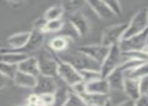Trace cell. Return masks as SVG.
Wrapping results in <instances>:
<instances>
[{"mask_svg":"<svg viewBox=\"0 0 148 106\" xmlns=\"http://www.w3.org/2000/svg\"><path fill=\"white\" fill-rule=\"evenodd\" d=\"M124 72L120 67L114 69L109 75L106 77L109 84L110 90H123V84H124Z\"/></svg>","mask_w":148,"mask_h":106,"instance_id":"cell-14","label":"cell"},{"mask_svg":"<svg viewBox=\"0 0 148 106\" xmlns=\"http://www.w3.org/2000/svg\"><path fill=\"white\" fill-rule=\"evenodd\" d=\"M127 26H128V23H120L107 27L102 34L101 44L108 47L114 44H118L124 36Z\"/></svg>","mask_w":148,"mask_h":106,"instance_id":"cell-6","label":"cell"},{"mask_svg":"<svg viewBox=\"0 0 148 106\" xmlns=\"http://www.w3.org/2000/svg\"><path fill=\"white\" fill-rule=\"evenodd\" d=\"M7 83H8V78H6L2 74H0V90L5 88L7 86Z\"/></svg>","mask_w":148,"mask_h":106,"instance_id":"cell-34","label":"cell"},{"mask_svg":"<svg viewBox=\"0 0 148 106\" xmlns=\"http://www.w3.org/2000/svg\"><path fill=\"white\" fill-rule=\"evenodd\" d=\"M110 9L113 11L115 16H121L122 15V7L119 0H102Z\"/></svg>","mask_w":148,"mask_h":106,"instance_id":"cell-30","label":"cell"},{"mask_svg":"<svg viewBox=\"0 0 148 106\" xmlns=\"http://www.w3.org/2000/svg\"><path fill=\"white\" fill-rule=\"evenodd\" d=\"M59 85L56 80V77L38 74L36 76V83L33 87L35 94H47V93H55Z\"/></svg>","mask_w":148,"mask_h":106,"instance_id":"cell-9","label":"cell"},{"mask_svg":"<svg viewBox=\"0 0 148 106\" xmlns=\"http://www.w3.org/2000/svg\"><path fill=\"white\" fill-rule=\"evenodd\" d=\"M62 14H64V10L62 9L60 6H51V7H49V9L45 11L43 18H45L47 21L56 20V19L62 18Z\"/></svg>","mask_w":148,"mask_h":106,"instance_id":"cell-27","label":"cell"},{"mask_svg":"<svg viewBox=\"0 0 148 106\" xmlns=\"http://www.w3.org/2000/svg\"><path fill=\"white\" fill-rule=\"evenodd\" d=\"M143 51H144V52L146 53V54H148V44L146 45V46L144 47V49H143Z\"/></svg>","mask_w":148,"mask_h":106,"instance_id":"cell-38","label":"cell"},{"mask_svg":"<svg viewBox=\"0 0 148 106\" xmlns=\"http://www.w3.org/2000/svg\"><path fill=\"white\" fill-rule=\"evenodd\" d=\"M147 28H148L147 7H143L140 10H138L136 12V14L131 18L122 39L128 38V37H131L133 35L141 33L142 31H144Z\"/></svg>","mask_w":148,"mask_h":106,"instance_id":"cell-4","label":"cell"},{"mask_svg":"<svg viewBox=\"0 0 148 106\" xmlns=\"http://www.w3.org/2000/svg\"><path fill=\"white\" fill-rule=\"evenodd\" d=\"M13 82L15 83L17 86L24 87V88H32L35 86L36 83V76L30 75V74H26L24 72H21L17 70L13 77Z\"/></svg>","mask_w":148,"mask_h":106,"instance_id":"cell-18","label":"cell"},{"mask_svg":"<svg viewBox=\"0 0 148 106\" xmlns=\"http://www.w3.org/2000/svg\"><path fill=\"white\" fill-rule=\"evenodd\" d=\"M123 91L127 94L129 99L136 100L140 96V89H139V81L134 78H124V84H123Z\"/></svg>","mask_w":148,"mask_h":106,"instance_id":"cell-16","label":"cell"},{"mask_svg":"<svg viewBox=\"0 0 148 106\" xmlns=\"http://www.w3.org/2000/svg\"><path fill=\"white\" fill-rule=\"evenodd\" d=\"M59 65H58V76L62 78L66 82V84L69 87L73 86L76 83L80 82L82 80V77L80 75V72L77 69H75L72 65L64 61H60L58 59Z\"/></svg>","mask_w":148,"mask_h":106,"instance_id":"cell-7","label":"cell"},{"mask_svg":"<svg viewBox=\"0 0 148 106\" xmlns=\"http://www.w3.org/2000/svg\"><path fill=\"white\" fill-rule=\"evenodd\" d=\"M39 100L40 104L43 106H51L53 101V93H47V94L39 95Z\"/></svg>","mask_w":148,"mask_h":106,"instance_id":"cell-31","label":"cell"},{"mask_svg":"<svg viewBox=\"0 0 148 106\" xmlns=\"http://www.w3.org/2000/svg\"><path fill=\"white\" fill-rule=\"evenodd\" d=\"M37 63H38L39 74L51 76V77H57L58 76V58L53 55L51 50L43 48L39 51L38 56L36 57Z\"/></svg>","mask_w":148,"mask_h":106,"instance_id":"cell-2","label":"cell"},{"mask_svg":"<svg viewBox=\"0 0 148 106\" xmlns=\"http://www.w3.org/2000/svg\"><path fill=\"white\" fill-rule=\"evenodd\" d=\"M7 1L12 2V3H22V2H24L25 0H7Z\"/></svg>","mask_w":148,"mask_h":106,"instance_id":"cell-36","label":"cell"},{"mask_svg":"<svg viewBox=\"0 0 148 106\" xmlns=\"http://www.w3.org/2000/svg\"><path fill=\"white\" fill-rule=\"evenodd\" d=\"M147 17H148V7H147Z\"/></svg>","mask_w":148,"mask_h":106,"instance_id":"cell-41","label":"cell"},{"mask_svg":"<svg viewBox=\"0 0 148 106\" xmlns=\"http://www.w3.org/2000/svg\"><path fill=\"white\" fill-rule=\"evenodd\" d=\"M16 72H17V65L0 61V74L8 79H13Z\"/></svg>","mask_w":148,"mask_h":106,"instance_id":"cell-24","label":"cell"},{"mask_svg":"<svg viewBox=\"0 0 148 106\" xmlns=\"http://www.w3.org/2000/svg\"><path fill=\"white\" fill-rule=\"evenodd\" d=\"M110 47L105 46L102 44H94V45H83L78 48L79 51L85 53L88 55L90 58L95 60L99 64H102L104 59L106 58L108 52H109Z\"/></svg>","mask_w":148,"mask_h":106,"instance_id":"cell-10","label":"cell"},{"mask_svg":"<svg viewBox=\"0 0 148 106\" xmlns=\"http://www.w3.org/2000/svg\"><path fill=\"white\" fill-rule=\"evenodd\" d=\"M135 101V106H148V94H141Z\"/></svg>","mask_w":148,"mask_h":106,"instance_id":"cell-33","label":"cell"},{"mask_svg":"<svg viewBox=\"0 0 148 106\" xmlns=\"http://www.w3.org/2000/svg\"><path fill=\"white\" fill-rule=\"evenodd\" d=\"M43 42H45V33H42L40 30H37V29H33L32 31H30L29 38H28L27 42L25 43V45L20 49L14 51L24 53L26 55L30 56L31 53H34L36 51L40 50L43 45Z\"/></svg>","mask_w":148,"mask_h":106,"instance_id":"cell-8","label":"cell"},{"mask_svg":"<svg viewBox=\"0 0 148 106\" xmlns=\"http://www.w3.org/2000/svg\"><path fill=\"white\" fill-rule=\"evenodd\" d=\"M17 70L24 72L26 74L37 76L39 74V69L36 57H34V56H27L23 61H21L17 65Z\"/></svg>","mask_w":148,"mask_h":106,"instance_id":"cell-15","label":"cell"},{"mask_svg":"<svg viewBox=\"0 0 148 106\" xmlns=\"http://www.w3.org/2000/svg\"><path fill=\"white\" fill-rule=\"evenodd\" d=\"M70 23L79 36H86L90 32V23L86 16L81 12L71 14Z\"/></svg>","mask_w":148,"mask_h":106,"instance_id":"cell-11","label":"cell"},{"mask_svg":"<svg viewBox=\"0 0 148 106\" xmlns=\"http://www.w3.org/2000/svg\"><path fill=\"white\" fill-rule=\"evenodd\" d=\"M71 41L72 39L69 36H56L49 40V46L51 50L55 53H60L64 50H68Z\"/></svg>","mask_w":148,"mask_h":106,"instance_id":"cell-19","label":"cell"},{"mask_svg":"<svg viewBox=\"0 0 148 106\" xmlns=\"http://www.w3.org/2000/svg\"><path fill=\"white\" fill-rule=\"evenodd\" d=\"M117 106H135V101L132 100V99H127V100L121 102Z\"/></svg>","mask_w":148,"mask_h":106,"instance_id":"cell-35","label":"cell"},{"mask_svg":"<svg viewBox=\"0 0 148 106\" xmlns=\"http://www.w3.org/2000/svg\"><path fill=\"white\" fill-rule=\"evenodd\" d=\"M28 55L21 52H17L14 50H0V61L6 62L9 64L18 65L21 61H23Z\"/></svg>","mask_w":148,"mask_h":106,"instance_id":"cell-17","label":"cell"},{"mask_svg":"<svg viewBox=\"0 0 148 106\" xmlns=\"http://www.w3.org/2000/svg\"><path fill=\"white\" fill-rule=\"evenodd\" d=\"M64 106H86V103H85V101L83 100L80 95H78L77 93H75L74 91H72L70 89L68 100H66Z\"/></svg>","mask_w":148,"mask_h":106,"instance_id":"cell-29","label":"cell"},{"mask_svg":"<svg viewBox=\"0 0 148 106\" xmlns=\"http://www.w3.org/2000/svg\"><path fill=\"white\" fill-rule=\"evenodd\" d=\"M0 50H2V44L0 43Z\"/></svg>","mask_w":148,"mask_h":106,"instance_id":"cell-39","label":"cell"},{"mask_svg":"<svg viewBox=\"0 0 148 106\" xmlns=\"http://www.w3.org/2000/svg\"><path fill=\"white\" fill-rule=\"evenodd\" d=\"M70 89L64 86H59L53 93V101L51 106H64L68 100Z\"/></svg>","mask_w":148,"mask_h":106,"instance_id":"cell-23","label":"cell"},{"mask_svg":"<svg viewBox=\"0 0 148 106\" xmlns=\"http://www.w3.org/2000/svg\"><path fill=\"white\" fill-rule=\"evenodd\" d=\"M80 96L86 104L95 106H103L110 99L109 94H95V93H89L87 91L80 94Z\"/></svg>","mask_w":148,"mask_h":106,"instance_id":"cell-20","label":"cell"},{"mask_svg":"<svg viewBox=\"0 0 148 106\" xmlns=\"http://www.w3.org/2000/svg\"><path fill=\"white\" fill-rule=\"evenodd\" d=\"M86 0H62V9L66 13L74 14L80 12L86 6Z\"/></svg>","mask_w":148,"mask_h":106,"instance_id":"cell-22","label":"cell"},{"mask_svg":"<svg viewBox=\"0 0 148 106\" xmlns=\"http://www.w3.org/2000/svg\"><path fill=\"white\" fill-rule=\"evenodd\" d=\"M79 72H80L82 80L84 81L85 83H88L96 79H99V78H102L101 73H100V71H98V70L88 69V70H82V71H79Z\"/></svg>","mask_w":148,"mask_h":106,"instance_id":"cell-28","label":"cell"},{"mask_svg":"<svg viewBox=\"0 0 148 106\" xmlns=\"http://www.w3.org/2000/svg\"><path fill=\"white\" fill-rule=\"evenodd\" d=\"M30 32H18L7 39V43L12 50H17L23 47L29 38Z\"/></svg>","mask_w":148,"mask_h":106,"instance_id":"cell-21","label":"cell"},{"mask_svg":"<svg viewBox=\"0 0 148 106\" xmlns=\"http://www.w3.org/2000/svg\"><path fill=\"white\" fill-rule=\"evenodd\" d=\"M64 26V22L62 21V18L60 19H56V20H49L47 21L45 26L43 28V33H47V32H58L60 31Z\"/></svg>","mask_w":148,"mask_h":106,"instance_id":"cell-26","label":"cell"},{"mask_svg":"<svg viewBox=\"0 0 148 106\" xmlns=\"http://www.w3.org/2000/svg\"><path fill=\"white\" fill-rule=\"evenodd\" d=\"M148 41V28L138 33L136 35H133L128 38L122 39L118 43L122 52L126 51H142L144 47L147 45Z\"/></svg>","mask_w":148,"mask_h":106,"instance_id":"cell-5","label":"cell"},{"mask_svg":"<svg viewBox=\"0 0 148 106\" xmlns=\"http://www.w3.org/2000/svg\"><path fill=\"white\" fill-rule=\"evenodd\" d=\"M103 106H113V105H112V102H111V100H110V99H109V100H108L107 102H106L105 104H104Z\"/></svg>","mask_w":148,"mask_h":106,"instance_id":"cell-37","label":"cell"},{"mask_svg":"<svg viewBox=\"0 0 148 106\" xmlns=\"http://www.w3.org/2000/svg\"><path fill=\"white\" fill-rule=\"evenodd\" d=\"M139 89L140 94H148V74L139 78Z\"/></svg>","mask_w":148,"mask_h":106,"instance_id":"cell-32","label":"cell"},{"mask_svg":"<svg viewBox=\"0 0 148 106\" xmlns=\"http://www.w3.org/2000/svg\"><path fill=\"white\" fill-rule=\"evenodd\" d=\"M148 74V62L141 64L139 67H137L136 69L132 70V71L128 72V73H124L125 77L129 78H134V79H139V78L143 77V76Z\"/></svg>","mask_w":148,"mask_h":106,"instance_id":"cell-25","label":"cell"},{"mask_svg":"<svg viewBox=\"0 0 148 106\" xmlns=\"http://www.w3.org/2000/svg\"><path fill=\"white\" fill-rule=\"evenodd\" d=\"M86 106H95V105H89V104H86Z\"/></svg>","mask_w":148,"mask_h":106,"instance_id":"cell-40","label":"cell"},{"mask_svg":"<svg viewBox=\"0 0 148 106\" xmlns=\"http://www.w3.org/2000/svg\"><path fill=\"white\" fill-rule=\"evenodd\" d=\"M86 2L101 19H111L115 16L113 11L102 0H86Z\"/></svg>","mask_w":148,"mask_h":106,"instance_id":"cell-12","label":"cell"},{"mask_svg":"<svg viewBox=\"0 0 148 106\" xmlns=\"http://www.w3.org/2000/svg\"><path fill=\"white\" fill-rule=\"evenodd\" d=\"M123 61L122 51L118 44H114L110 46L109 52H108L106 58L101 64L100 73L102 78H106L114 69L120 66Z\"/></svg>","mask_w":148,"mask_h":106,"instance_id":"cell-3","label":"cell"},{"mask_svg":"<svg viewBox=\"0 0 148 106\" xmlns=\"http://www.w3.org/2000/svg\"><path fill=\"white\" fill-rule=\"evenodd\" d=\"M57 58L60 61H64L72 65L78 71L82 70H98L100 71L101 64L96 62L92 58H90L85 53L77 50H64L62 52L56 53Z\"/></svg>","mask_w":148,"mask_h":106,"instance_id":"cell-1","label":"cell"},{"mask_svg":"<svg viewBox=\"0 0 148 106\" xmlns=\"http://www.w3.org/2000/svg\"><path fill=\"white\" fill-rule=\"evenodd\" d=\"M86 91L95 94H109L110 87L106 78H99L86 83Z\"/></svg>","mask_w":148,"mask_h":106,"instance_id":"cell-13","label":"cell"}]
</instances>
